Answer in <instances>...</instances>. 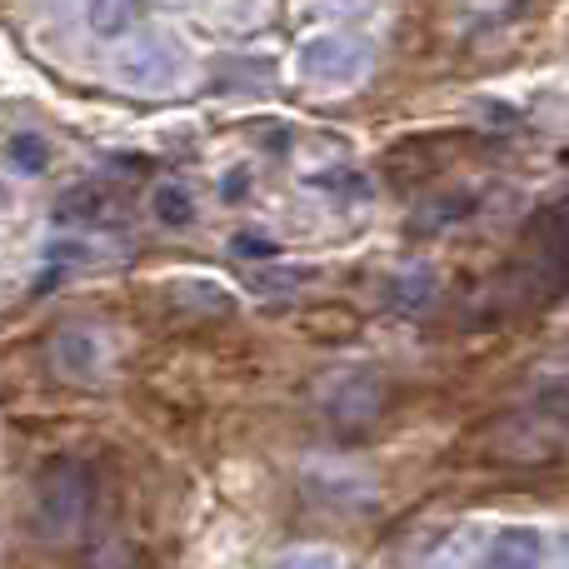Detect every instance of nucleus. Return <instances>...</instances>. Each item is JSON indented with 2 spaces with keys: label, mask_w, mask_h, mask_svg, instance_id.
Instances as JSON below:
<instances>
[{
  "label": "nucleus",
  "mask_w": 569,
  "mask_h": 569,
  "mask_svg": "<svg viewBox=\"0 0 569 569\" xmlns=\"http://www.w3.org/2000/svg\"><path fill=\"white\" fill-rule=\"evenodd\" d=\"M569 455V400H535L480 435V460L500 470H545Z\"/></svg>",
  "instance_id": "1"
},
{
  "label": "nucleus",
  "mask_w": 569,
  "mask_h": 569,
  "mask_svg": "<svg viewBox=\"0 0 569 569\" xmlns=\"http://www.w3.org/2000/svg\"><path fill=\"white\" fill-rule=\"evenodd\" d=\"M295 70L315 90H355L375 70V40L360 30H320L300 46Z\"/></svg>",
  "instance_id": "2"
},
{
  "label": "nucleus",
  "mask_w": 569,
  "mask_h": 569,
  "mask_svg": "<svg viewBox=\"0 0 569 569\" xmlns=\"http://www.w3.org/2000/svg\"><path fill=\"white\" fill-rule=\"evenodd\" d=\"M36 535L40 540H76L90 515V475L76 460H50L36 480Z\"/></svg>",
  "instance_id": "3"
},
{
  "label": "nucleus",
  "mask_w": 569,
  "mask_h": 569,
  "mask_svg": "<svg viewBox=\"0 0 569 569\" xmlns=\"http://www.w3.org/2000/svg\"><path fill=\"white\" fill-rule=\"evenodd\" d=\"M510 280L525 284L530 300H550V295L569 290V196L535 216L530 250H525L520 270H515Z\"/></svg>",
  "instance_id": "4"
},
{
  "label": "nucleus",
  "mask_w": 569,
  "mask_h": 569,
  "mask_svg": "<svg viewBox=\"0 0 569 569\" xmlns=\"http://www.w3.org/2000/svg\"><path fill=\"white\" fill-rule=\"evenodd\" d=\"M110 80L130 96H170L180 86V50L156 30H136L110 56Z\"/></svg>",
  "instance_id": "5"
},
{
  "label": "nucleus",
  "mask_w": 569,
  "mask_h": 569,
  "mask_svg": "<svg viewBox=\"0 0 569 569\" xmlns=\"http://www.w3.org/2000/svg\"><path fill=\"white\" fill-rule=\"evenodd\" d=\"M110 355L116 350H110V335L100 325L76 320L50 335V370L70 385H100L110 375Z\"/></svg>",
  "instance_id": "6"
},
{
  "label": "nucleus",
  "mask_w": 569,
  "mask_h": 569,
  "mask_svg": "<svg viewBox=\"0 0 569 569\" xmlns=\"http://www.w3.org/2000/svg\"><path fill=\"white\" fill-rule=\"evenodd\" d=\"M320 410L330 415L335 425H345V430H360V425H370L375 415L385 410L380 375L360 370V365H350V370H335L330 380L320 385Z\"/></svg>",
  "instance_id": "7"
},
{
  "label": "nucleus",
  "mask_w": 569,
  "mask_h": 569,
  "mask_svg": "<svg viewBox=\"0 0 569 569\" xmlns=\"http://www.w3.org/2000/svg\"><path fill=\"white\" fill-rule=\"evenodd\" d=\"M550 540L535 525H500L485 535V569H545Z\"/></svg>",
  "instance_id": "8"
},
{
  "label": "nucleus",
  "mask_w": 569,
  "mask_h": 569,
  "mask_svg": "<svg viewBox=\"0 0 569 569\" xmlns=\"http://www.w3.org/2000/svg\"><path fill=\"white\" fill-rule=\"evenodd\" d=\"M150 210H156V220H160V226H170V230H186L190 220L200 216L196 190L180 186V180H166V186H156V196H150Z\"/></svg>",
  "instance_id": "9"
},
{
  "label": "nucleus",
  "mask_w": 569,
  "mask_h": 569,
  "mask_svg": "<svg viewBox=\"0 0 569 569\" xmlns=\"http://www.w3.org/2000/svg\"><path fill=\"white\" fill-rule=\"evenodd\" d=\"M110 216V200H106V190H70L66 200L56 206V220L60 226H76V230H90V226H100V220Z\"/></svg>",
  "instance_id": "10"
},
{
  "label": "nucleus",
  "mask_w": 569,
  "mask_h": 569,
  "mask_svg": "<svg viewBox=\"0 0 569 569\" xmlns=\"http://www.w3.org/2000/svg\"><path fill=\"white\" fill-rule=\"evenodd\" d=\"M86 20H90V30H96V40H110V46H120V40L136 36L140 10L136 6H90Z\"/></svg>",
  "instance_id": "11"
},
{
  "label": "nucleus",
  "mask_w": 569,
  "mask_h": 569,
  "mask_svg": "<svg viewBox=\"0 0 569 569\" xmlns=\"http://www.w3.org/2000/svg\"><path fill=\"white\" fill-rule=\"evenodd\" d=\"M6 156H10V166L26 170V176H40V170L50 166V146L40 136H10Z\"/></svg>",
  "instance_id": "12"
},
{
  "label": "nucleus",
  "mask_w": 569,
  "mask_h": 569,
  "mask_svg": "<svg viewBox=\"0 0 569 569\" xmlns=\"http://www.w3.org/2000/svg\"><path fill=\"white\" fill-rule=\"evenodd\" d=\"M435 295V270H405L395 280V305L400 310H425V300Z\"/></svg>",
  "instance_id": "13"
},
{
  "label": "nucleus",
  "mask_w": 569,
  "mask_h": 569,
  "mask_svg": "<svg viewBox=\"0 0 569 569\" xmlns=\"http://www.w3.org/2000/svg\"><path fill=\"white\" fill-rule=\"evenodd\" d=\"M270 569H345V565H340V555L325 550V545H300V550L276 555Z\"/></svg>",
  "instance_id": "14"
},
{
  "label": "nucleus",
  "mask_w": 569,
  "mask_h": 569,
  "mask_svg": "<svg viewBox=\"0 0 569 569\" xmlns=\"http://www.w3.org/2000/svg\"><path fill=\"white\" fill-rule=\"evenodd\" d=\"M545 569H569V530L550 545V555H545Z\"/></svg>",
  "instance_id": "15"
}]
</instances>
